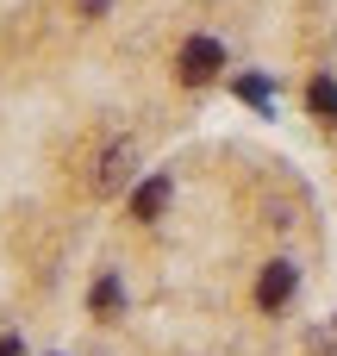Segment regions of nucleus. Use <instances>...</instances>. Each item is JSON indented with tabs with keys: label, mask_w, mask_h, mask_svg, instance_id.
<instances>
[{
	"label": "nucleus",
	"mask_w": 337,
	"mask_h": 356,
	"mask_svg": "<svg viewBox=\"0 0 337 356\" xmlns=\"http://www.w3.org/2000/svg\"><path fill=\"white\" fill-rule=\"evenodd\" d=\"M306 106H313V119H319V125H337V81H331V75H313Z\"/></svg>",
	"instance_id": "nucleus-5"
},
{
	"label": "nucleus",
	"mask_w": 337,
	"mask_h": 356,
	"mask_svg": "<svg viewBox=\"0 0 337 356\" xmlns=\"http://www.w3.org/2000/svg\"><path fill=\"white\" fill-rule=\"evenodd\" d=\"M88 307H94L100 319H106V313H119V282H113V275H100V282H94V294H88Z\"/></svg>",
	"instance_id": "nucleus-6"
},
{
	"label": "nucleus",
	"mask_w": 337,
	"mask_h": 356,
	"mask_svg": "<svg viewBox=\"0 0 337 356\" xmlns=\"http://www.w3.org/2000/svg\"><path fill=\"white\" fill-rule=\"evenodd\" d=\"M0 356H19V338H0Z\"/></svg>",
	"instance_id": "nucleus-8"
},
{
	"label": "nucleus",
	"mask_w": 337,
	"mask_h": 356,
	"mask_svg": "<svg viewBox=\"0 0 337 356\" xmlns=\"http://www.w3.org/2000/svg\"><path fill=\"white\" fill-rule=\"evenodd\" d=\"M238 94H244V100H256V106H269V81H256V75H250V81H238Z\"/></svg>",
	"instance_id": "nucleus-7"
},
{
	"label": "nucleus",
	"mask_w": 337,
	"mask_h": 356,
	"mask_svg": "<svg viewBox=\"0 0 337 356\" xmlns=\"http://www.w3.org/2000/svg\"><path fill=\"white\" fill-rule=\"evenodd\" d=\"M294 288H300V269L281 257V263H269V269L256 275V307H263V313H281V307L294 300Z\"/></svg>",
	"instance_id": "nucleus-2"
},
{
	"label": "nucleus",
	"mask_w": 337,
	"mask_h": 356,
	"mask_svg": "<svg viewBox=\"0 0 337 356\" xmlns=\"http://www.w3.org/2000/svg\"><path fill=\"white\" fill-rule=\"evenodd\" d=\"M169 213V175H150L131 188V219H163Z\"/></svg>",
	"instance_id": "nucleus-4"
},
{
	"label": "nucleus",
	"mask_w": 337,
	"mask_h": 356,
	"mask_svg": "<svg viewBox=\"0 0 337 356\" xmlns=\"http://www.w3.org/2000/svg\"><path fill=\"white\" fill-rule=\"evenodd\" d=\"M131 163H138V150H131V144H113V150L100 156V175H94V194H119V188H125V175H131Z\"/></svg>",
	"instance_id": "nucleus-3"
},
{
	"label": "nucleus",
	"mask_w": 337,
	"mask_h": 356,
	"mask_svg": "<svg viewBox=\"0 0 337 356\" xmlns=\"http://www.w3.org/2000/svg\"><path fill=\"white\" fill-rule=\"evenodd\" d=\"M175 69H181V81H188V88H200V81H213V75L225 69V50H219L213 38H188V44H181V56H175Z\"/></svg>",
	"instance_id": "nucleus-1"
}]
</instances>
